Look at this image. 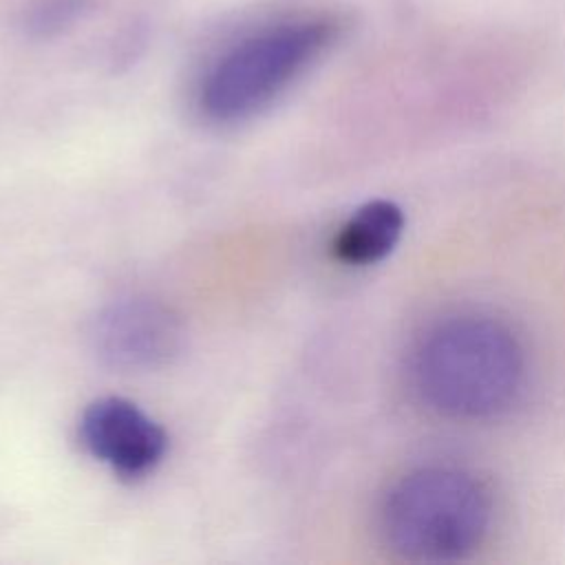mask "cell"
Returning a JSON list of instances; mask_svg holds the SVG:
<instances>
[{
	"label": "cell",
	"mask_w": 565,
	"mask_h": 565,
	"mask_svg": "<svg viewBox=\"0 0 565 565\" xmlns=\"http://www.w3.org/2000/svg\"><path fill=\"white\" fill-rule=\"evenodd\" d=\"M84 4V0H49L40 9L33 11V29L38 31H51L60 29L71 20V15L77 13V9Z\"/></svg>",
	"instance_id": "cell-7"
},
{
	"label": "cell",
	"mask_w": 565,
	"mask_h": 565,
	"mask_svg": "<svg viewBox=\"0 0 565 565\" xmlns=\"http://www.w3.org/2000/svg\"><path fill=\"white\" fill-rule=\"evenodd\" d=\"M404 212L388 199L360 205L338 230L333 254L340 263L364 267L384 260L402 238Z\"/></svg>",
	"instance_id": "cell-6"
},
{
	"label": "cell",
	"mask_w": 565,
	"mask_h": 565,
	"mask_svg": "<svg viewBox=\"0 0 565 565\" xmlns=\"http://www.w3.org/2000/svg\"><path fill=\"white\" fill-rule=\"evenodd\" d=\"M84 448L121 477L150 472L166 455V430L137 404L124 397L90 402L79 419Z\"/></svg>",
	"instance_id": "cell-5"
},
{
	"label": "cell",
	"mask_w": 565,
	"mask_h": 565,
	"mask_svg": "<svg viewBox=\"0 0 565 565\" xmlns=\"http://www.w3.org/2000/svg\"><path fill=\"white\" fill-rule=\"evenodd\" d=\"M333 13L298 15L260 26L223 49L205 68L196 104L214 124L252 119L285 95L340 38Z\"/></svg>",
	"instance_id": "cell-2"
},
{
	"label": "cell",
	"mask_w": 565,
	"mask_h": 565,
	"mask_svg": "<svg viewBox=\"0 0 565 565\" xmlns=\"http://www.w3.org/2000/svg\"><path fill=\"white\" fill-rule=\"evenodd\" d=\"M417 395L455 419H486L508 411L525 382L519 338L499 320L461 313L430 327L411 358Z\"/></svg>",
	"instance_id": "cell-1"
},
{
	"label": "cell",
	"mask_w": 565,
	"mask_h": 565,
	"mask_svg": "<svg viewBox=\"0 0 565 565\" xmlns=\"http://www.w3.org/2000/svg\"><path fill=\"white\" fill-rule=\"evenodd\" d=\"M97 358L117 371H150L179 355V316L152 298H124L104 307L90 327Z\"/></svg>",
	"instance_id": "cell-4"
},
{
	"label": "cell",
	"mask_w": 565,
	"mask_h": 565,
	"mask_svg": "<svg viewBox=\"0 0 565 565\" xmlns=\"http://www.w3.org/2000/svg\"><path fill=\"white\" fill-rule=\"evenodd\" d=\"M490 523L488 486L452 466H426L399 477L380 505L382 541L408 561H459L486 541Z\"/></svg>",
	"instance_id": "cell-3"
}]
</instances>
